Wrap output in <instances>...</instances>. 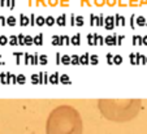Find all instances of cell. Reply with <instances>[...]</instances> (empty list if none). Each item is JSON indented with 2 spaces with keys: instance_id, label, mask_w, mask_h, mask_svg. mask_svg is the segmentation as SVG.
I'll return each instance as SVG.
<instances>
[{
  "instance_id": "obj_2",
  "label": "cell",
  "mask_w": 147,
  "mask_h": 134,
  "mask_svg": "<svg viewBox=\"0 0 147 134\" xmlns=\"http://www.w3.org/2000/svg\"><path fill=\"white\" fill-rule=\"evenodd\" d=\"M98 108L103 117L113 123H128L136 119L142 108L141 99H99Z\"/></svg>"
},
{
  "instance_id": "obj_1",
  "label": "cell",
  "mask_w": 147,
  "mask_h": 134,
  "mask_svg": "<svg viewBox=\"0 0 147 134\" xmlns=\"http://www.w3.org/2000/svg\"><path fill=\"white\" fill-rule=\"evenodd\" d=\"M46 134H83V121L80 112L69 104H61L50 112Z\"/></svg>"
}]
</instances>
